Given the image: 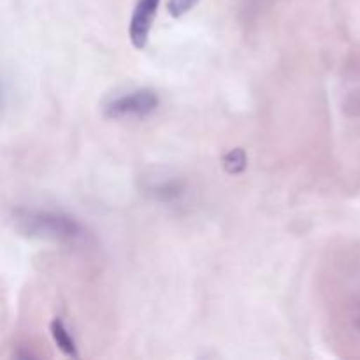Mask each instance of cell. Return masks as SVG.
I'll return each instance as SVG.
<instances>
[{
    "label": "cell",
    "instance_id": "obj_1",
    "mask_svg": "<svg viewBox=\"0 0 360 360\" xmlns=\"http://www.w3.org/2000/svg\"><path fill=\"white\" fill-rule=\"evenodd\" d=\"M13 227L32 239L55 243H77L84 239V227L70 214L41 207H14Z\"/></svg>",
    "mask_w": 360,
    "mask_h": 360
},
{
    "label": "cell",
    "instance_id": "obj_2",
    "mask_svg": "<svg viewBox=\"0 0 360 360\" xmlns=\"http://www.w3.org/2000/svg\"><path fill=\"white\" fill-rule=\"evenodd\" d=\"M160 105V97L155 90L141 88L125 95L112 98L104 108L105 118L109 120H137L153 115Z\"/></svg>",
    "mask_w": 360,
    "mask_h": 360
},
{
    "label": "cell",
    "instance_id": "obj_3",
    "mask_svg": "<svg viewBox=\"0 0 360 360\" xmlns=\"http://www.w3.org/2000/svg\"><path fill=\"white\" fill-rule=\"evenodd\" d=\"M158 6H160V0H137L136 9L130 18L129 37L134 48L139 49V51L146 48Z\"/></svg>",
    "mask_w": 360,
    "mask_h": 360
},
{
    "label": "cell",
    "instance_id": "obj_4",
    "mask_svg": "<svg viewBox=\"0 0 360 360\" xmlns=\"http://www.w3.org/2000/svg\"><path fill=\"white\" fill-rule=\"evenodd\" d=\"M146 193H150L155 200L158 202H164V204H174L178 200H181L185 197L186 188H185V183L181 179H176V178H155L150 179L144 186Z\"/></svg>",
    "mask_w": 360,
    "mask_h": 360
},
{
    "label": "cell",
    "instance_id": "obj_5",
    "mask_svg": "<svg viewBox=\"0 0 360 360\" xmlns=\"http://www.w3.org/2000/svg\"><path fill=\"white\" fill-rule=\"evenodd\" d=\"M49 330H51L53 341H55L56 347L60 348V352H62V354H65L67 357H72V359L79 357L76 341H74L72 334L69 333V329H67V326L62 322V320L60 319L53 320L51 326H49Z\"/></svg>",
    "mask_w": 360,
    "mask_h": 360
},
{
    "label": "cell",
    "instance_id": "obj_6",
    "mask_svg": "<svg viewBox=\"0 0 360 360\" xmlns=\"http://www.w3.org/2000/svg\"><path fill=\"white\" fill-rule=\"evenodd\" d=\"M221 164H224L225 172H229V174H232V176L241 174V172L246 169V165H248V157H246V151L243 150V148H234V150H231L229 153L224 155V158H221Z\"/></svg>",
    "mask_w": 360,
    "mask_h": 360
},
{
    "label": "cell",
    "instance_id": "obj_7",
    "mask_svg": "<svg viewBox=\"0 0 360 360\" xmlns=\"http://www.w3.org/2000/svg\"><path fill=\"white\" fill-rule=\"evenodd\" d=\"M197 4H199V0H169L167 11L172 18H181L188 14Z\"/></svg>",
    "mask_w": 360,
    "mask_h": 360
},
{
    "label": "cell",
    "instance_id": "obj_8",
    "mask_svg": "<svg viewBox=\"0 0 360 360\" xmlns=\"http://www.w3.org/2000/svg\"><path fill=\"white\" fill-rule=\"evenodd\" d=\"M350 320H352V323H354L355 330L360 333V302H355V304L352 306Z\"/></svg>",
    "mask_w": 360,
    "mask_h": 360
}]
</instances>
